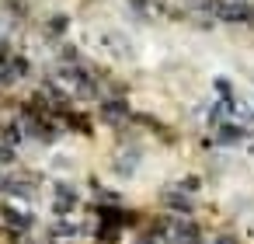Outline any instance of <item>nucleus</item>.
<instances>
[{
    "label": "nucleus",
    "mask_w": 254,
    "mask_h": 244,
    "mask_svg": "<svg viewBox=\"0 0 254 244\" xmlns=\"http://www.w3.org/2000/svg\"><path fill=\"white\" fill-rule=\"evenodd\" d=\"M98 49L101 53H108L112 60H132V42H129V35H122V32H115V28H105V32H98Z\"/></svg>",
    "instance_id": "1"
},
{
    "label": "nucleus",
    "mask_w": 254,
    "mask_h": 244,
    "mask_svg": "<svg viewBox=\"0 0 254 244\" xmlns=\"http://www.w3.org/2000/svg\"><path fill=\"white\" fill-rule=\"evenodd\" d=\"M212 14L219 21H247L251 18V4H247V0H216Z\"/></svg>",
    "instance_id": "2"
},
{
    "label": "nucleus",
    "mask_w": 254,
    "mask_h": 244,
    "mask_svg": "<svg viewBox=\"0 0 254 244\" xmlns=\"http://www.w3.org/2000/svg\"><path fill=\"white\" fill-rule=\"evenodd\" d=\"M0 220H4L11 230H28L35 223V216L25 206H18V202H4V206H0Z\"/></svg>",
    "instance_id": "3"
},
{
    "label": "nucleus",
    "mask_w": 254,
    "mask_h": 244,
    "mask_svg": "<svg viewBox=\"0 0 254 244\" xmlns=\"http://www.w3.org/2000/svg\"><path fill=\"white\" fill-rule=\"evenodd\" d=\"M139 161H143V154H139V150H122V154L112 161V171H115L119 178H132V174H136V167H139Z\"/></svg>",
    "instance_id": "4"
},
{
    "label": "nucleus",
    "mask_w": 254,
    "mask_h": 244,
    "mask_svg": "<svg viewBox=\"0 0 254 244\" xmlns=\"http://www.w3.org/2000/svg\"><path fill=\"white\" fill-rule=\"evenodd\" d=\"M164 206H167L171 213H178V216H191V213H195V209H191V199H188V195H181L178 188L164 195Z\"/></svg>",
    "instance_id": "5"
},
{
    "label": "nucleus",
    "mask_w": 254,
    "mask_h": 244,
    "mask_svg": "<svg viewBox=\"0 0 254 244\" xmlns=\"http://www.w3.org/2000/svg\"><path fill=\"white\" fill-rule=\"evenodd\" d=\"M46 32L56 39V35H66L70 32V14H53L49 21H46Z\"/></svg>",
    "instance_id": "6"
},
{
    "label": "nucleus",
    "mask_w": 254,
    "mask_h": 244,
    "mask_svg": "<svg viewBox=\"0 0 254 244\" xmlns=\"http://www.w3.org/2000/svg\"><path fill=\"white\" fill-rule=\"evenodd\" d=\"M198 188H202V178H195V174H188V178L178 181V192H185V195H191V192H198Z\"/></svg>",
    "instance_id": "7"
},
{
    "label": "nucleus",
    "mask_w": 254,
    "mask_h": 244,
    "mask_svg": "<svg viewBox=\"0 0 254 244\" xmlns=\"http://www.w3.org/2000/svg\"><path fill=\"white\" fill-rule=\"evenodd\" d=\"M244 237H251V241H254V213L244 220Z\"/></svg>",
    "instance_id": "8"
}]
</instances>
